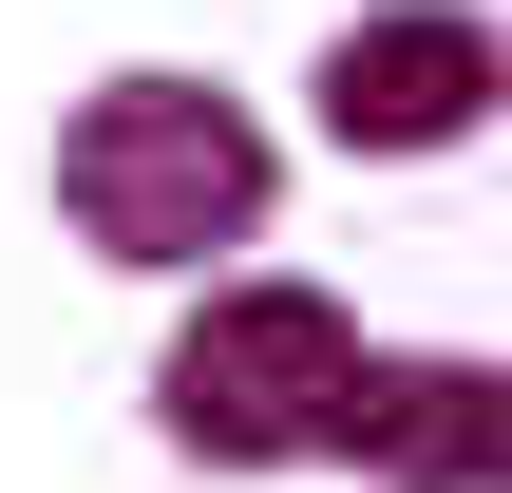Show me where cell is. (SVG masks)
<instances>
[{
	"instance_id": "1",
	"label": "cell",
	"mask_w": 512,
	"mask_h": 493,
	"mask_svg": "<svg viewBox=\"0 0 512 493\" xmlns=\"http://www.w3.org/2000/svg\"><path fill=\"white\" fill-rule=\"evenodd\" d=\"M57 209L114 247V266H209L266 228V133L190 76H114L76 133H57Z\"/></svg>"
},
{
	"instance_id": "2",
	"label": "cell",
	"mask_w": 512,
	"mask_h": 493,
	"mask_svg": "<svg viewBox=\"0 0 512 493\" xmlns=\"http://www.w3.org/2000/svg\"><path fill=\"white\" fill-rule=\"evenodd\" d=\"M342 399H361V342L304 285H247L171 342V437L190 456H342Z\"/></svg>"
},
{
	"instance_id": "3",
	"label": "cell",
	"mask_w": 512,
	"mask_h": 493,
	"mask_svg": "<svg viewBox=\"0 0 512 493\" xmlns=\"http://www.w3.org/2000/svg\"><path fill=\"white\" fill-rule=\"evenodd\" d=\"M494 95H512V57L456 0H399V19H342V38H323V133H342V152H456Z\"/></svg>"
},
{
	"instance_id": "4",
	"label": "cell",
	"mask_w": 512,
	"mask_h": 493,
	"mask_svg": "<svg viewBox=\"0 0 512 493\" xmlns=\"http://www.w3.org/2000/svg\"><path fill=\"white\" fill-rule=\"evenodd\" d=\"M342 456H380L399 493H494L512 475V380L494 361H361Z\"/></svg>"
}]
</instances>
